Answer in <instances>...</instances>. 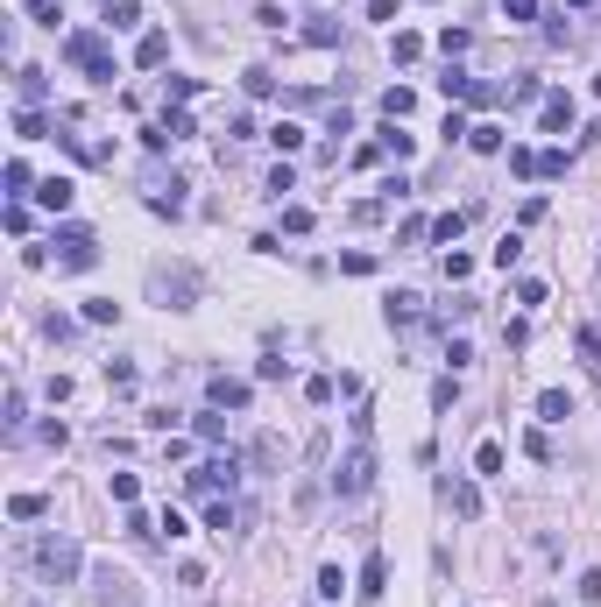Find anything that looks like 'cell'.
Wrapping results in <instances>:
<instances>
[{
  "mask_svg": "<svg viewBox=\"0 0 601 607\" xmlns=\"http://www.w3.org/2000/svg\"><path fill=\"white\" fill-rule=\"evenodd\" d=\"M64 64H79L85 78L107 85L113 78V43L100 36V28H71V36H64Z\"/></svg>",
  "mask_w": 601,
  "mask_h": 607,
  "instance_id": "cell-1",
  "label": "cell"
},
{
  "mask_svg": "<svg viewBox=\"0 0 601 607\" xmlns=\"http://www.w3.org/2000/svg\"><path fill=\"white\" fill-rule=\"evenodd\" d=\"M50 247H57V268H71V276L100 268V234H92V226H57Z\"/></svg>",
  "mask_w": 601,
  "mask_h": 607,
  "instance_id": "cell-2",
  "label": "cell"
},
{
  "mask_svg": "<svg viewBox=\"0 0 601 607\" xmlns=\"http://www.w3.org/2000/svg\"><path fill=\"white\" fill-rule=\"evenodd\" d=\"M36 565H43V580L71 586V580L85 572V551H79V537H43V544H36Z\"/></svg>",
  "mask_w": 601,
  "mask_h": 607,
  "instance_id": "cell-3",
  "label": "cell"
},
{
  "mask_svg": "<svg viewBox=\"0 0 601 607\" xmlns=\"http://www.w3.org/2000/svg\"><path fill=\"white\" fill-rule=\"evenodd\" d=\"M368 487H375V452H368V438H354V452L332 466V495L354 502V495H368Z\"/></svg>",
  "mask_w": 601,
  "mask_h": 607,
  "instance_id": "cell-4",
  "label": "cell"
},
{
  "mask_svg": "<svg viewBox=\"0 0 601 607\" xmlns=\"http://www.w3.org/2000/svg\"><path fill=\"white\" fill-rule=\"evenodd\" d=\"M149 297H156L163 311H192L198 276H192V268H156V276H149Z\"/></svg>",
  "mask_w": 601,
  "mask_h": 607,
  "instance_id": "cell-5",
  "label": "cell"
},
{
  "mask_svg": "<svg viewBox=\"0 0 601 607\" xmlns=\"http://www.w3.org/2000/svg\"><path fill=\"white\" fill-rule=\"evenodd\" d=\"M206 403H213V410H248L255 389H248L241 374H213V382H206Z\"/></svg>",
  "mask_w": 601,
  "mask_h": 607,
  "instance_id": "cell-6",
  "label": "cell"
},
{
  "mask_svg": "<svg viewBox=\"0 0 601 607\" xmlns=\"http://www.w3.org/2000/svg\"><path fill=\"white\" fill-rule=\"evenodd\" d=\"M92 607H135V580H128V572H100V580H92Z\"/></svg>",
  "mask_w": 601,
  "mask_h": 607,
  "instance_id": "cell-7",
  "label": "cell"
},
{
  "mask_svg": "<svg viewBox=\"0 0 601 607\" xmlns=\"http://www.w3.org/2000/svg\"><path fill=\"white\" fill-rule=\"evenodd\" d=\"M383 318H389V325H404V332H410V325L425 318V297H417V290H389V297H383Z\"/></svg>",
  "mask_w": 601,
  "mask_h": 607,
  "instance_id": "cell-8",
  "label": "cell"
},
{
  "mask_svg": "<svg viewBox=\"0 0 601 607\" xmlns=\"http://www.w3.org/2000/svg\"><path fill=\"white\" fill-rule=\"evenodd\" d=\"M538 128L566 134V128H574V99H566V92H545V99H538Z\"/></svg>",
  "mask_w": 601,
  "mask_h": 607,
  "instance_id": "cell-9",
  "label": "cell"
},
{
  "mask_svg": "<svg viewBox=\"0 0 601 607\" xmlns=\"http://www.w3.org/2000/svg\"><path fill=\"white\" fill-rule=\"evenodd\" d=\"M438 495H446V508H453V516H467V523L481 516V487H474V480H446Z\"/></svg>",
  "mask_w": 601,
  "mask_h": 607,
  "instance_id": "cell-10",
  "label": "cell"
},
{
  "mask_svg": "<svg viewBox=\"0 0 601 607\" xmlns=\"http://www.w3.org/2000/svg\"><path fill=\"white\" fill-rule=\"evenodd\" d=\"M383 586H389V558L368 551L361 558V601H383Z\"/></svg>",
  "mask_w": 601,
  "mask_h": 607,
  "instance_id": "cell-11",
  "label": "cell"
},
{
  "mask_svg": "<svg viewBox=\"0 0 601 607\" xmlns=\"http://www.w3.org/2000/svg\"><path fill=\"white\" fill-rule=\"evenodd\" d=\"M15 99H22V106H43V99H50V78H43L36 64H22V71H15Z\"/></svg>",
  "mask_w": 601,
  "mask_h": 607,
  "instance_id": "cell-12",
  "label": "cell"
},
{
  "mask_svg": "<svg viewBox=\"0 0 601 607\" xmlns=\"http://www.w3.org/2000/svg\"><path fill=\"white\" fill-rule=\"evenodd\" d=\"M227 480H234V459H206V466L192 474V495H219Z\"/></svg>",
  "mask_w": 601,
  "mask_h": 607,
  "instance_id": "cell-13",
  "label": "cell"
},
{
  "mask_svg": "<svg viewBox=\"0 0 601 607\" xmlns=\"http://www.w3.org/2000/svg\"><path fill=\"white\" fill-rule=\"evenodd\" d=\"M36 205L43 212H71V177H43V184H36Z\"/></svg>",
  "mask_w": 601,
  "mask_h": 607,
  "instance_id": "cell-14",
  "label": "cell"
},
{
  "mask_svg": "<svg viewBox=\"0 0 601 607\" xmlns=\"http://www.w3.org/2000/svg\"><path fill=\"white\" fill-rule=\"evenodd\" d=\"M163 57H170V36H163V28H149V36L135 43V64H142V71H156Z\"/></svg>",
  "mask_w": 601,
  "mask_h": 607,
  "instance_id": "cell-15",
  "label": "cell"
},
{
  "mask_svg": "<svg viewBox=\"0 0 601 607\" xmlns=\"http://www.w3.org/2000/svg\"><path fill=\"white\" fill-rule=\"evenodd\" d=\"M574 346H580V368H587V374H601V325H580V332H574Z\"/></svg>",
  "mask_w": 601,
  "mask_h": 607,
  "instance_id": "cell-16",
  "label": "cell"
},
{
  "mask_svg": "<svg viewBox=\"0 0 601 607\" xmlns=\"http://www.w3.org/2000/svg\"><path fill=\"white\" fill-rule=\"evenodd\" d=\"M304 43H319V50H340V22H332V15H311V22H304Z\"/></svg>",
  "mask_w": 601,
  "mask_h": 607,
  "instance_id": "cell-17",
  "label": "cell"
},
{
  "mask_svg": "<svg viewBox=\"0 0 601 607\" xmlns=\"http://www.w3.org/2000/svg\"><path fill=\"white\" fill-rule=\"evenodd\" d=\"M375 149H383V156H396V162H404L410 149H417V141H410V134H404V120H389V128L375 134Z\"/></svg>",
  "mask_w": 601,
  "mask_h": 607,
  "instance_id": "cell-18",
  "label": "cell"
},
{
  "mask_svg": "<svg viewBox=\"0 0 601 607\" xmlns=\"http://www.w3.org/2000/svg\"><path fill=\"white\" fill-rule=\"evenodd\" d=\"M538 417H545V424H566V417H574V396H566V389H545V396H538Z\"/></svg>",
  "mask_w": 601,
  "mask_h": 607,
  "instance_id": "cell-19",
  "label": "cell"
},
{
  "mask_svg": "<svg viewBox=\"0 0 601 607\" xmlns=\"http://www.w3.org/2000/svg\"><path fill=\"white\" fill-rule=\"evenodd\" d=\"M410 106H417V92H410V85H389L383 92V120H410Z\"/></svg>",
  "mask_w": 601,
  "mask_h": 607,
  "instance_id": "cell-20",
  "label": "cell"
},
{
  "mask_svg": "<svg viewBox=\"0 0 601 607\" xmlns=\"http://www.w3.org/2000/svg\"><path fill=\"white\" fill-rule=\"evenodd\" d=\"M467 149H474V156H502V128H495V120H481V128L467 134Z\"/></svg>",
  "mask_w": 601,
  "mask_h": 607,
  "instance_id": "cell-21",
  "label": "cell"
},
{
  "mask_svg": "<svg viewBox=\"0 0 601 607\" xmlns=\"http://www.w3.org/2000/svg\"><path fill=\"white\" fill-rule=\"evenodd\" d=\"M467 219H474V212H438V219H432V240H446V247H453V240L467 234Z\"/></svg>",
  "mask_w": 601,
  "mask_h": 607,
  "instance_id": "cell-22",
  "label": "cell"
},
{
  "mask_svg": "<svg viewBox=\"0 0 601 607\" xmlns=\"http://www.w3.org/2000/svg\"><path fill=\"white\" fill-rule=\"evenodd\" d=\"M574 170V149H538V177H566Z\"/></svg>",
  "mask_w": 601,
  "mask_h": 607,
  "instance_id": "cell-23",
  "label": "cell"
},
{
  "mask_svg": "<svg viewBox=\"0 0 601 607\" xmlns=\"http://www.w3.org/2000/svg\"><path fill=\"white\" fill-rule=\"evenodd\" d=\"M389 57H396V64H417V57H425V36H410V28H396V43H389Z\"/></svg>",
  "mask_w": 601,
  "mask_h": 607,
  "instance_id": "cell-24",
  "label": "cell"
},
{
  "mask_svg": "<svg viewBox=\"0 0 601 607\" xmlns=\"http://www.w3.org/2000/svg\"><path fill=\"white\" fill-rule=\"evenodd\" d=\"M15 134H22V141H43V134H50V120H43L36 106H22V113H15Z\"/></svg>",
  "mask_w": 601,
  "mask_h": 607,
  "instance_id": "cell-25",
  "label": "cell"
},
{
  "mask_svg": "<svg viewBox=\"0 0 601 607\" xmlns=\"http://www.w3.org/2000/svg\"><path fill=\"white\" fill-rule=\"evenodd\" d=\"M192 431L206 438V445H219V438H227V417H219V410H198V417H192Z\"/></svg>",
  "mask_w": 601,
  "mask_h": 607,
  "instance_id": "cell-26",
  "label": "cell"
},
{
  "mask_svg": "<svg viewBox=\"0 0 601 607\" xmlns=\"http://www.w3.org/2000/svg\"><path fill=\"white\" fill-rule=\"evenodd\" d=\"M113 318H121L113 297H85V325H113Z\"/></svg>",
  "mask_w": 601,
  "mask_h": 607,
  "instance_id": "cell-27",
  "label": "cell"
},
{
  "mask_svg": "<svg viewBox=\"0 0 601 607\" xmlns=\"http://www.w3.org/2000/svg\"><path fill=\"white\" fill-rule=\"evenodd\" d=\"M474 474H502V445H495V438L474 445Z\"/></svg>",
  "mask_w": 601,
  "mask_h": 607,
  "instance_id": "cell-28",
  "label": "cell"
},
{
  "mask_svg": "<svg viewBox=\"0 0 601 607\" xmlns=\"http://www.w3.org/2000/svg\"><path fill=\"white\" fill-rule=\"evenodd\" d=\"M347 593V572L340 565H319V601H340Z\"/></svg>",
  "mask_w": 601,
  "mask_h": 607,
  "instance_id": "cell-29",
  "label": "cell"
},
{
  "mask_svg": "<svg viewBox=\"0 0 601 607\" xmlns=\"http://www.w3.org/2000/svg\"><path fill=\"white\" fill-rule=\"evenodd\" d=\"M269 141L283 149V156H290V149H304V128H298V120H276V128H269Z\"/></svg>",
  "mask_w": 601,
  "mask_h": 607,
  "instance_id": "cell-30",
  "label": "cell"
},
{
  "mask_svg": "<svg viewBox=\"0 0 601 607\" xmlns=\"http://www.w3.org/2000/svg\"><path fill=\"white\" fill-rule=\"evenodd\" d=\"M107 28H142V7H135V0H113V7H107Z\"/></svg>",
  "mask_w": 601,
  "mask_h": 607,
  "instance_id": "cell-31",
  "label": "cell"
},
{
  "mask_svg": "<svg viewBox=\"0 0 601 607\" xmlns=\"http://www.w3.org/2000/svg\"><path fill=\"white\" fill-rule=\"evenodd\" d=\"M304 396H311V403H319V410H326V403L340 396V382H332V374H311V382H304Z\"/></svg>",
  "mask_w": 601,
  "mask_h": 607,
  "instance_id": "cell-32",
  "label": "cell"
},
{
  "mask_svg": "<svg viewBox=\"0 0 601 607\" xmlns=\"http://www.w3.org/2000/svg\"><path fill=\"white\" fill-rule=\"evenodd\" d=\"M0 184H7V198H22V191H28V184H36V177H28V162H22V156H15V162H7V177H0Z\"/></svg>",
  "mask_w": 601,
  "mask_h": 607,
  "instance_id": "cell-33",
  "label": "cell"
},
{
  "mask_svg": "<svg viewBox=\"0 0 601 607\" xmlns=\"http://www.w3.org/2000/svg\"><path fill=\"white\" fill-rule=\"evenodd\" d=\"M248 92H255V99H269V92H276V71H269V64H255V71H248Z\"/></svg>",
  "mask_w": 601,
  "mask_h": 607,
  "instance_id": "cell-34",
  "label": "cell"
},
{
  "mask_svg": "<svg viewBox=\"0 0 601 607\" xmlns=\"http://www.w3.org/2000/svg\"><path fill=\"white\" fill-rule=\"evenodd\" d=\"M7 516H15V523H36V516H43V495H15V502H7Z\"/></svg>",
  "mask_w": 601,
  "mask_h": 607,
  "instance_id": "cell-35",
  "label": "cell"
},
{
  "mask_svg": "<svg viewBox=\"0 0 601 607\" xmlns=\"http://www.w3.org/2000/svg\"><path fill=\"white\" fill-rule=\"evenodd\" d=\"M206 529H219V537H227V529H234V502H206Z\"/></svg>",
  "mask_w": 601,
  "mask_h": 607,
  "instance_id": "cell-36",
  "label": "cell"
},
{
  "mask_svg": "<svg viewBox=\"0 0 601 607\" xmlns=\"http://www.w3.org/2000/svg\"><path fill=\"white\" fill-rule=\"evenodd\" d=\"M453 396H460V382H453V374H438V382H432V410H453Z\"/></svg>",
  "mask_w": 601,
  "mask_h": 607,
  "instance_id": "cell-37",
  "label": "cell"
},
{
  "mask_svg": "<svg viewBox=\"0 0 601 607\" xmlns=\"http://www.w3.org/2000/svg\"><path fill=\"white\" fill-rule=\"evenodd\" d=\"M135 495H142V480H135V474H113V502L135 508Z\"/></svg>",
  "mask_w": 601,
  "mask_h": 607,
  "instance_id": "cell-38",
  "label": "cell"
},
{
  "mask_svg": "<svg viewBox=\"0 0 601 607\" xmlns=\"http://www.w3.org/2000/svg\"><path fill=\"white\" fill-rule=\"evenodd\" d=\"M283 234H311V205H283Z\"/></svg>",
  "mask_w": 601,
  "mask_h": 607,
  "instance_id": "cell-39",
  "label": "cell"
},
{
  "mask_svg": "<svg viewBox=\"0 0 601 607\" xmlns=\"http://www.w3.org/2000/svg\"><path fill=\"white\" fill-rule=\"evenodd\" d=\"M283 374H290V361H276V353H262V361H255V382H283Z\"/></svg>",
  "mask_w": 601,
  "mask_h": 607,
  "instance_id": "cell-40",
  "label": "cell"
},
{
  "mask_svg": "<svg viewBox=\"0 0 601 607\" xmlns=\"http://www.w3.org/2000/svg\"><path fill=\"white\" fill-rule=\"evenodd\" d=\"M467 43H474V36H467V28H438V50H446V57H460Z\"/></svg>",
  "mask_w": 601,
  "mask_h": 607,
  "instance_id": "cell-41",
  "label": "cell"
},
{
  "mask_svg": "<svg viewBox=\"0 0 601 607\" xmlns=\"http://www.w3.org/2000/svg\"><path fill=\"white\" fill-rule=\"evenodd\" d=\"M28 15H36L43 28H57V22H64V7H57V0H28Z\"/></svg>",
  "mask_w": 601,
  "mask_h": 607,
  "instance_id": "cell-42",
  "label": "cell"
},
{
  "mask_svg": "<svg viewBox=\"0 0 601 607\" xmlns=\"http://www.w3.org/2000/svg\"><path fill=\"white\" fill-rule=\"evenodd\" d=\"M438 92H446V99H467V71H453V64H446V78H438Z\"/></svg>",
  "mask_w": 601,
  "mask_h": 607,
  "instance_id": "cell-43",
  "label": "cell"
},
{
  "mask_svg": "<svg viewBox=\"0 0 601 607\" xmlns=\"http://www.w3.org/2000/svg\"><path fill=\"white\" fill-rule=\"evenodd\" d=\"M510 170L517 177H538V149H510Z\"/></svg>",
  "mask_w": 601,
  "mask_h": 607,
  "instance_id": "cell-44",
  "label": "cell"
},
{
  "mask_svg": "<svg viewBox=\"0 0 601 607\" xmlns=\"http://www.w3.org/2000/svg\"><path fill=\"white\" fill-rule=\"evenodd\" d=\"M340 268H347V276H375V255H361V247H354V255H340Z\"/></svg>",
  "mask_w": 601,
  "mask_h": 607,
  "instance_id": "cell-45",
  "label": "cell"
},
{
  "mask_svg": "<svg viewBox=\"0 0 601 607\" xmlns=\"http://www.w3.org/2000/svg\"><path fill=\"white\" fill-rule=\"evenodd\" d=\"M531 99H538V78H531V71H523V78L510 85V106H531Z\"/></svg>",
  "mask_w": 601,
  "mask_h": 607,
  "instance_id": "cell-46",
  "label": "cell"
},
{
  "mask_svg": "<svg viewBox=\"0 0 601 607\" xmlns=\"http://www.w3.org/2000/svg\"><path fill=\"white\" fill-rule=\"evenodd\" d=\"M580 601L601 607V565H587V572H580Z\"/></svg>",
  "mask_w": 601,
  "mask_h": 607,
  "instance_id": "cell-47",
  "label": "cell"
},
{
  "mask_svg": "<svg viewBox=\"0 0 601 607\" xmlns=\"http://www.w3.org/2000/svg\"><path fill=\"white\" fill-rule=\"evenodd\" d=\"M502 15H510V22H531V15H538V0H502Z\"/></svg>",
  "mask_w": 601,
  "mask_h": 607,
  "instance_id": "cell-48",
  "label": "cell"
},
{
  "mask_svg": "<svg viewBox=\"0 0 601 607\" xmlns=\"http://www.w3.org/2000/svg\"><path fill=\"white\" fill-rule=\"evenodd\" d=\"M368 22H396V0H368Z\"/></svg>",
  "mask_w": 601,
  "mask_h": 607,
  "instance_id": "cell-49",
  "label": "cell"
},
{
  "mask_svg": "<svg viewBox=\"0 0 601 607\" xmlns=\"http://www.w3.org/2000/svg\"><path fill=\"white\" fill-rule=\"evenodd\" d=\"M566 7H595V0H566Z\"/></svg>",
  "mask_w": 601,
  "mask_h": 607,
  "instance_id": "cell-50",
  "label": "cell"
},
{
  "mask_svg": "<svg viewBox=\"0 0 601 607\" xmlns=\"http://www.w3.org/2000/svg\"><path fill=\"white\" fill-rule=\"evenodd\" d=\"M595 99H601V71H595Z\"/></svg>",
  "mask_w": 601,
  "mask_h": 607,
  "instance_id": "cell-51",
  "label": "cell"
}]
</instances>
